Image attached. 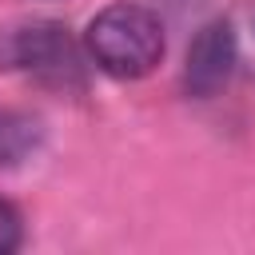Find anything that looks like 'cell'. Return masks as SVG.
<instances>
[{
  "instance_id": "cell-1",
  "label": "cell",
  "mask_w": 255,
  "mask_h": 255,
  "mask_svg": "<svg viewBox=\"0 0 255 255\" xmlns=\"http://www.w3.org/2000/svg\"><path fill=\"white\" fill-rule=\"evenodd\" d=\"M92 64L112 80H143L163 60V24L151 8L116 0L100 8L84 28Z\"/></svg>"
},
{
  "instance_id": "cell-2",
  "label": "cell",
  "mask_w": 255,
  "mask_h": 255,
  "mask_svg": "<svg viewBox=\"0 0 255 255\" xmlns=\"http://www.w3.org/2000/svg\"><path fill=\"white\" fill-rule=\"evenodd\" d=\"M8 60L52 84H80V48L56 20L24 24L8 44Z\"/></svg>"
},
{
  "instance_id": "cell-3",
  "label": "cell",
  "mask_w": 255,
  "mask_h": 255,
  "mask_svg": "<svg viewBox=\"0 0 255 255\" xmlns=\"http://www.w3.org/2000/svg\"><path fill=\"white\" fill-rule=\"evenodd\" d=\"M235 60H239V40H235V28L231 20H207L191 48H187V60H183V92L195 96V100H211L215 92L227 88L231 72H235Z\"/></svg>"
},
{
  "instance_id": "cell-4",
  "label": "cell",
  "mask_w": 255,
  "mask_h": 255,
  "mask_svg": "<svg viewBox=\"0 0 255 255\" xmlns=\"http://www.w3.org/2000/svg\"><path fill=\"white\" fill-rule=\"evenodd\" d=\"M40 139V128L36 120L28 116H16V112H0V167H12L20 163Z\"/></svg>"
},
{
  "instance_id": "cell-5",
  "label": "cell",
  "mask_w": 255,
  "mask_h": 255,
  "mask_svg": "<svg viewBox=\"0 0 255 255\" xmlns=\"http://www.w3.org/2000/svg\"><path fill=\"white\" fill-rule=\"evenodd\" d=\"M20 239H24V219H20V211H16L8 199H0V255L16 251Z\"/></svg>"
}]
</instances>
